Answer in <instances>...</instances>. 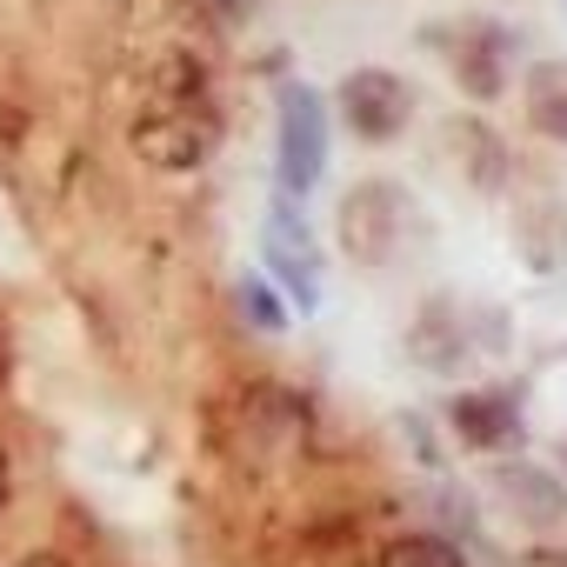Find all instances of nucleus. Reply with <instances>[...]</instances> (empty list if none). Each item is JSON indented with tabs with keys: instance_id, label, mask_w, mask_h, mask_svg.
I'll use <instances>...</instances> for the list:
<instances>
[{
	"instance_id": "nucleus-1",
	"label": "nucleus",
	"mask_w": 567,
	"mask_h": 567,
	"mask_svg": "<svg viewBox=\"0 0 567 567\" xmlns=\"http://www.w3.org/2000/svg\"><path fill=\"white\" fill-rule=\"evenodd\" d=\"M127 141L147 167L161 174H194L207 167V154L220 147V94L207 81V68L194 54H167L147 101L127 121Z\"/></svg>"
},
{
	"instance_id": "nucleus-2",
	"label": "nucleus",
	"mask_w": 567,
	"mask_h": 567,
	"mask_svg": "<svg viewBox=\"0 0 567 567\" xmlns=\"http://www.w3.org/2000/svg\"><path fill=\"white\" fill-rule=\"evenodd\" d=\"M421 48H427V54H441L447 81H454L474 107L501 101V94H507V81H514V61H520V34H514L507 21H494V14L427 21V28H421Z\"/></svg>"
},
{
	"instance_id": "nucleus-3",
	"label": "nucleus",
	"mask_w": 567,
	"mask_h": 567,
	"mask_svg": "<svg viewBox=\"0 0 567 567\" xmlns=\"http://www.w3.org/2000/svg\"><path fill=\"white\" fill-rule=\"evenodd\" d=\"M334 240L361 267H388L414 240V194L401 181H354L334 207Z\"/></svg>"
},
{
	"instance_id": "nucleus-4",
	"label": "nucleus",
	"mask_w": 567,
	"mask_h": 567,
	"mask_svg": "<svg viewBox=\"0 0 567 567\" xmlns=\"http://www.w3.org/2000/svg\"><path fill=\"white\" fill-rule=\"evenodd\" d=\"M328 101L321 87L308 81H280L274 94V174H280V194L308 200L328 174Z\"/></svg>"
},
{
	"instance_id": "nucleus-5",
	"label": "nucleus",
	"mask_w": 567,
	"mask_h": 567,
	"mask_svg": "<svg viewBox=\"0 0 567 567\" xmlns=\"http://www.w3.org/2000/svg\"><path fill=\"white\" fill-rule=\"evenodd\" d=\"M414 87H408V74H394V68H348L341 81H334V94H328V114L361 141V147H388V141H401L408 127H414Z\"/></svg>"
},
{
	"instance_id": "nucleus-6",
	"label": "nucleus",
	"mask_w": 567,
	"mask_h": 567,
	"mask_svg": "<svg viewBox=\"0 0 567 567\" xmlns=\"http://www.w3.org/2000/svg\"><path fill=\"white\" fill-rule=\"evenodd\" d=\"M507 354V328H501V308H461V301H434L421 308L414 334H408V354L427 368V374H461L474 354Z\"/></svg>"
},
{
	"instance_id": "nucleus-7",
	"label": "nucleus",
	"mask_w": 567,
	"mask_h": 567,
	"mask_svg": "<svg viewBox=\"0 0 567 567\" xmlns=\"http://www.w3.org/2000/svg\"><path fill=\"white\" fill-rule=\"evenodd\" d=\"M260 267L274 288H288V301L301 315L321 308V247H315V227L295 194H274L260 214Z\"/></svg>"
},
{
	"instance_id": "nucleus-8",
	"label": "nucleus",
	"mask_w": 567,
	"mask_h": 567,
	"mask_svg": "<svg viewBox=\"0 0 567 567\" xmlns=\"http://www.w3.org/2000/svg\"><path fill=\"white\" fill-rule=\"evenodd\" d=\"M447 427L474 454H514L520 434H527V401L507 381H481V388H461L447 401Z\"/></svg>"
},
{
	"instance_id": "nucleus-9",
	"label": "nucleus",
	"mask_w": 567,
	"mask_h": 567,
	"mask_svg": "<svg viewBox=\"0 0 567 567\" xmlns=\"http://www.w3.org/2000/svg\"><path fill=\"white\" fill-rule=\"evenodd\" d=\"M487 487H494V501L520 527H560L567 520V474H554L534 454H501L494 474H487Z\"/></svg>"
},
{
	"instance_id": "nucleus-10",
	"label": "nucleus",
	"mask_w": 567,
	"mask_h": 567,
	"mask_svg": "<svg viewBox=\"0 0 567 567\" xmlns=\"http://www.w3.org/2000/svg\"><path fill=\"white\" fill-rule=\"evenodd\" d=\"M441 141H447V161L461 167L467 187H481V194H501V187H507V174H514L507 141H501L481 114H454V121L441 127Z\"/></svg>"
},
{
	"instance_id": "nucleus-11",
	"label": "nucleus",
	"mask_w": 567,
	"mask_h": 567,
	"mask_svg": "<svg viewBox=\"0 0 567 567\" xmlns=\"http://www.w3.org/2000/svg\"><path fill=\"white\" fill-rule=\"evenodd\" d=\"M520 107H527V127H534L540 141H560V147H567V54L527 61V74H520Z\"/></svg>"
},
{
	"instance_id": "nucleus-12",
	"label": "nucleus",
	"mask_w": 567,
	"mask_h": 567,
	"mask_svg": "<svg viewBox=\"0 0 567 567\" xmlns=\"http://www.w3.org/2000/svg\"><path fill=\"white\" fill-rule=\"evenodd\" d=\"M374 567H467V554H461L441 527H408V534L381 540Z\"/></svg>"
},
{
	"instance_id": "nucleus-13",
	"label": "nucleus",
	"mask_w": 567,
	"mask_h": 567,
	"mask_svg": "<svg viewBox=\"0 0 567 567\" xmlns=\"http://www.w3.org/2000/svg\"><path fill=\"white\" fill-rule=\"evenodd\" d=\"M234 301H240V315H247V328H254V334H288V321H295V315H288V301L274 295V280H260V274H254V280H240Z\"/></svg>"
},
{
	"instance_id": "nucleus-14",
	"label": "nucleus",
	"mask_w": 567,
	"mask_h": 567,
	"mask_svg": "<svg viewBox=\"0 0 567 567\" xmlns=\"http://www.w3.org/2000/svg\"><path fill=\"white\" fill-rule=\"evenodd\" d=\"M14 567H74V560H68V554H54V547H34V554H21Z\"/></svg>"
},
{
	"instance_id": "nucleus-15",
	"label": "nucleus",
	"mask_w": 567,
	"mask_h": 567,
	"mask_svg": "<svg viewBox=\"0 0 567 567\" xmlns=\"http://www.w3.org/2000/svg\"><path fill=\"white\" fill-rule=\"evenodd\" d=\"M8 501H14V461L0 454V514H8Z\"/></svg>"
},
{
	"instance_id": "nucleus-16",
	"label": "nucleus",
	"mask_w": 567,
	"mask_h": 567,
	"mask_svg": "<svg viewBox=\"0 0 567 567\" xmlns=\"http://www.w3.org/2000/svg\"><path fill=\"white\" fill-rule=\"evenodd\" d=\"M214 8H220V14H227V21H240V14H247V8H254V0H214Z\"/></svg>"
},
{
	"instance_id": "nucleus-17",
	"label": "nucleus",
	"mask_w": 567,
	"mask_h": 567,
	"mask_svg": "<svg viewBox=\"0 0 567 567\" xmlns=\"http://www.w3.org/2000/svg\"><path fill=\"white\" fill-rule=\"evenodd\" d=\"M0 381H8V341H0Z\"/></svg>"
},
{
	"instance_id": "nucleus-18",
	"label": "nucleus",
	"mask_w": 567,
	"mask_h": 567,
	"mask_svg": "<svg viewBox=\"0 0 567 567\" xmlns=\"http://www.w3.org/2000/svg\"><path fill=\"white\" fill-rule=\"evenodd\" d=\"M560 467H567V441H560Z\"/></svg>"
}]
</instances>
